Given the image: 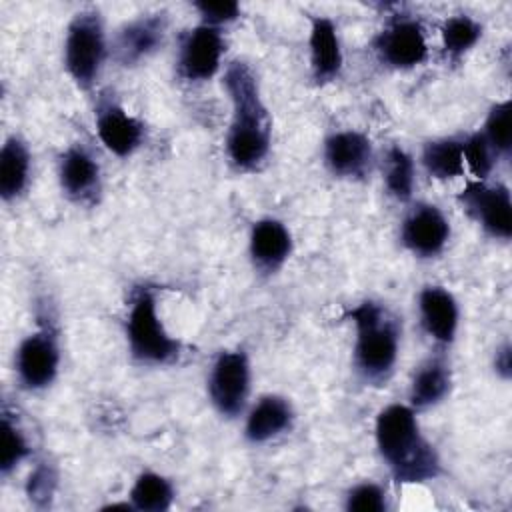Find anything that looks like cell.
<instances>
[{
    "label": "cell",
    "mask_w": 512,
    "mask_h": 512,
    "mask_svg": "<svg viewBox=\"0 0 512 512\" xmlns=\"http://www.w3.org/2000/svg\"><path fill=\"white\" fill-rule=\"evenodd\" d=\"M224 88L230 98L232 118L226 136V154L236 170H256L270 150L272 122L260 94L258 76L240 58L224 70Z\"/></svg>",
    "instance_id": "obj_1"
},
{
    "label": "cell",
    "mask_w": 512,
    "mask_h": 512,
    "mask_svg": "<svg viewBox=\"0 0 512 512\" xmlns=\"http://www.w3.org/2000/svg\"><path fill=\"white\" fill-rule=\"evenodd\" d=\"M376 446L390 474L400 484H420L440 474V458L422 436L414 408L390 404L376 418Z\"/></svg>",
    "instance_id": "obj_2"
},
{
    "label": "cell",
    "mask_w": 512,
    "mask_h": 512,
    "mask_svg": "<svg viewBox=\"0 0 512 512\" xmlns=\"http://www.w3.org/2000/svg\"><path fill=\"white\" fill-rule=\"evenodd\" d=\"M354 322V368L368 384H382L394 372L400 346V322L380 302L364 300L346 312Z\"/></svg>",
    "instance_id": "obj_3"
},
{
    "label": "cell",
    "mask_w": 512,
    "mask_h": 512,
    "mask_svg": "<svg viewBox=\"0 0 512 512\" xmlns=\"http://www.w3.org/2000/svg\"><path fill=\"white\" fill-rule=\"evenodd\" d=\"M126 338L130 356L142 364H170L182 352L180 340L172 338L156 312L152 286H138L130 296L126 316Z\"/></svg>",
    "instance_id": "obj_4"
},
{
    "label": "cell",
    "mask_w": 512,
    "mask_h": 512,
    "mask_svg": "<svg viewBox=\"0 0 512 512\" xmlns=\"http://www.w3.org/2000/svg\"><path fill=\"white\" fill-rule=\"evenodd\" d=\"M106 58V32L96 8L74 14L64 40V68L78 88L90 90Z\"/></svg>",
    "instance_id": "obj_5"
},
{
    "label": "cell",
    "mask_w": 512,
    "mask_h": 512,
    "mask_svg": "<svg viewBox=\"0 0 512 512\" xmlns=\"http://www.w3.org/2000/svg\"><path fill=\"white\" fill-rule=\"evenodd\" d=\"M250 392V364L242 350H222L208 374V396L218 414L238 416Z\"/></svg>",
    "instance_id": "obj_6"
},
{
    "label": "cell",
    "mask_w": 512,
    "mask_h": 512,
    "mask_svg": "<svg viewBox=\"0 0 512 512\" xmlns=\"http://www.w3.org/2000/svg\"><path fill=\"white\" fill-rule=\"evenodd\" d=\"M456 198L486 234L500 240L512 236V202L504 184L490 186L484 180H474Z\"/></svg>",
    "instance_id": "obj_7"
},
{
    "label": "cell",
    "mask_w": 512,
    "mask_h": 512,
    "mask_svg": "<svg viewBox=\"0 0 512 512\" xmlns=\"http://www.w3.org/2000/svg\"><path fill=\"white\" fill-rule=\"evenodd\" d=\"M60 348L56 332L42 326L26 336L16 350L18 382L26 390H42L50 386L58 374Z\"/></svg>",
    "instance_id": "obj_8"
},
{
    "label": "cell",
    "mask_w": 512,
    "mask_h": 512,
    "mask_svg": "<svg viewBox=\"0 0 512 512\" xmlns=\"http://www.w3.org/2000/svg\"><path fill=\"white\" fill-rule=\"evenodd\" d=\"M372 46L380 62L396 70L414 68L422 64L428 54V46H426V38L420 22L408 16L392 18L376 34Z\"/></svg>",
    "instance_id": "obj_9"
},
{
    "label": "cell",
    "mask_w": 512,
    "mask_h": 512,
    "mask_svg": "<svg viewBox=\"0 0 512 512\" xmlns=\"http://www.w3.org/2000/svg\"><path fill=\"white\" fill-rule=\"evenodd\" d=\"M224 38L220 28L198 24L180 36L176 68L188 82H202L212 78L222 62Z\"/></svg>",
    "instance_id": "obj_10"
},
{
    "label": "cell",
    "mask_w": 512,
    "mask_h": 512,
    "mask_svg": "<svg viewBox=\"0 0 512 512\" xmlns=\"http://www.w3.org/2000/svg\"><path fill=\"white\" fill-rule=\"evenodd\" d=\"M168 20L162 12L126 22L114 36L112 54L122 66H134L152 56L164 42Z\"/></svg>",
    "instance_id": "obj_11"
},
{
    "label": "cell",
    "mask_w": 512,
    "mask_h": 512,
    "mask_svg": "<svg viewBox=\"0 0 512 512\" xmlns=\"http://www.w3.org/2000/svg\"><path fill=\"white\" fill-rule=\"evenodd\" d=\"M450 238V224L434 204H416L402 220L400 240L420 258L438 256Z\"/></svg>",
    "instance_id": "obj_12"
},
{
    "label": "cell",
    "mask_w": 512,
    "mask_h": 512,
    "mask_svg": "<svg viewBox=\"0 0 512 512\" xmlns=\"http://www.w3.org/2000/svg\"><path fill=\"white\" fill-rule=\"evenodd\" d=\"M372 160V142L362 132L340 130L324 140V162L338 178H366L372 168Z\"/></svg>",
    "instance_id": "obj_13"
},
{
    "label": "cell",
    "mask_w": 512,
    "mask_h": 512,
    "mask_svg": "<svg viewBox=\"0 0 512 512\" xmlns=\"http://www.w3.org/2000/svg\"><path fill=\"white\" fill-rule=\"evenodd\" d=\"M96 132L102 144L120 158L130 156L144 138L142 122L130 116L112 96L100 98L96 106Z\"/></svg>",
    "instance_id": "obj_14"
},
{
    "label": "cell",
    "mask_w": 512,
    "mask_h": 512,
    "mask_svg": "<svg viewBox=\"0 0 512 512\" xmlns=\"http://www.w3.org/2000/svg\"><path fill=\"white\" fill-rule=\"evenodd\" d=\"M58 182L70 200L92 204L100 192V166L88 150L70 146L58 160Z\"/></svg>",
    "instance_id": "obj_15"
},
{
    "label": "cell",
    "mask_w": 512,
    "mask_h": 512,
    "mask_svg": "<svg viewBox=\"0 0 512 512\" xmlns=\"http://www.w3.org/2000/svg\"><path fill=\"white\" fill-rule=\"evenodd\" d=\"M310 68L318 84L332 82L342 70V48L336 24L328 16L310 18Z\"/></svg>",
    "instance_id": "obj_16"
},
{
    "label": "cell",
    "mask_w": 512,
    "mask_h": 512,
    "mask_svg": "<svg viewBox=\"0 0 512 512\" xmlns=\"http://www.w3.org/2000/svg\"><path fill=\"white\" fill-rule=\"evenodd\" d=\"M420 320L426 334L438 344H452L458 330L456 298L442 286H426L418 296Z\"/></svg>",
    "instance_id": "obj_17"
},
{
    "label": "cell",
    "mask_w": 512,
    "mask_h": 512,
    "mask_svg": "<svg viewBox=\"0 0 512 512\" xmlns=\"http://www.w3.org/2000/svg\"><path fill=\"white\" fill-rule=\"evenodd\" d=\"M292 250L288 228L276 218H262L250 230V258L256 270L264 274L276 272Z\"/></svg>",
    "instance_id": "obj_18"
},
{
    "label": "cell",
    "mask_w": 512,
    "mask_h": 512,
    "mask_svg": "<svg viewBox=\"0 0 512 512\" xmlns=\"http://www.w3.org/2000/svg\"><path fill=\"white\" fill-rule=\"evenodd\" d=\"M292 420L294 410L290 402L278 394H266L248 412L244 436L252 444H262L286 432Z\"/></svg>",
    "instance_id": "obj_19"
},
{
    "label": "cell",
    "mask_w": 512,
    "mask_h": 512,
    "mask_svg": "<svg viewBox=\"0 0 512 512\" xmlns=\"http://www.w3.org/2000/svg\"><path fill=\"white\" fill-rule=\"evenodd\" d=\"M452 386V374L442 356H432L422 362L410 382L412 408H430L440 404Z\"/></svg>",
    "instance_id": "obj_20"
},
{
    "label": "cell",
    "mask_w": 512,
    "mask_h": 512,
    "mask_svg": "<svg viewBox=\"0 0 512 512\" xmlns=\"http://www.w3.org/2000/svg\"><path fill=\"white\" fill-rule=\"evenodd\" d=\"M30 150L20 136L6 138L0 150V196L4 202L16 200L28 186Z\"/></svg>",
    "instance_id": "obj_21"
},
{
    "label": "cell",
    "mask_w": 512,
    "mask_h": 512,
    "mask_svg": "<svg viewBox=\"0 0 512 512\" xmlns=\"http://www.w3.org/2000/svg\"><path fill=\"white\" fill-rule=\"evenodd\" d=\"M422 164L436 180H450L464 172L462 142L456 138L430 140L422 148Z\"/></svg>",
    "instance_id": "obj_22"
},
{
    "label": "cell",
    "mask_w": 512,
    "mask_h": 512,
    "mask_svg": "<svg viewBox=\"0 0 512 512\" xmlns=\"http://www.w3.org/2000/svg\"><path fill=\"white\" fill-rule=\"evenodd\" d=\"M172 500V484L156 472H142L130 490V504L134 506V510L164 512L170 508Z\"/></svg>",
    "instance_id": "obj_23"
},
{
    "label": "cell",
    "mask_w": 512,
    "mask_h": 512,
    "mask_svg": "<svg viewBox=\"0 0 512 512\" xmlns=\"http://www.w3.org/2000/svg\"><path fill=\"white\" fill-rule=\"evenodd\" d=\"M384 182L392 198L406 202L414 190V162L402 146H390L384 160Z\"/></svg>",
    "instance_id": "obj_24"
},
{
    "label": "cell",
    "mask_w": 512,
    "mask_h": 512,
    "mask_svg": "<svg viewBox=\"0 0 512 512\" xmlns=\"http://www.w3.org/2000/svg\"><path fill=\"white\" fill-rule=\"evenodd\" d=\"M440 34H442L444 52L456 60L480 40L482 24L468 14H456L444 20Z\"/></svg>",
    "instance_id": "obj_25"
},
{
    "label": "cell",
    "mask_w": 512,
    "mask_h": 512,
    "mask_svg": "<svg viewBox=\"0 0 512 512\" xmlns=\"http://www.w3.org/2000/svg\"><path fill=\"white\" fill-rule=\"evenodd\" d=\"M510 100L496 102L484 122V138L488 140L490 148L496 156H508L512 148V134H510Z\"/></svg>",
    "instance_id": "obj_26"
},
{
    "label": "cell",
    "mask_w": 512,
    "mask_h": 512,
    "mask_svg": "<svg viewBox=\"0 0 512 512\" xmlns=\"http://www.w3.org/2000/svg\"><path fill=\"white\" fill-rule=\"evenodd\" d=\"M2 454H0V472L6 476L10 474L28 454L30 446L24 432L16 426V420L4 410L2 412Z\"/></svg>",
    "instance_id": "obj_27"
},
{
    "label": "cell",
    "mask_w": 512,
    "mask_h": 512,
    "mask_svg": "<svg viewBox=\"0 0 512 512\" xmlns=\"http://www.w3.org/2000/svg\"><path fill=\"white\" fill-rule=\"evenodd\" d=\"M462 152H464V162L468 164V168L476 176V180H486L494 168L496 154L490 148L484 134L482 132L470 134L462 142Z\"/></svg>",
    "instance_id": "obj_28"
},
{
    "label": "cell",
    "mask_w": 512,
    "mask_h": 512,
    "mask_svg": "<svg viewBox=\"0 0 512 512\" xmlns=\"http://www.w3.org/2000/svg\"><path fill=\"white\" fill-rule=\"evenodd\" d=\"M346 510H352V512H382V510H386V494L374 482L356 484L346 496Z\"/></svg>",
    "instance_id": "obj_29"
},
{
    "label": "cell",
    "mask_w": 512,
    "mask_h": 512,
    "mask_svg": "<svg viewBox=\"0 0 512 512\" xmlns=\"http://www.w3.org/2000/svg\"><path fill=\"white\" fill-rule=\"evenodd\" d=\"M194 8L200 14L202 24L220 28L222 24H230L240 16V4L232 0L224 2H194Z\"/></svg>",
    "instance_id": "obj_30"
},
{
    "label": "cell",
    "mask_w": 512,
    "mask_h": 512,
    "mask_svg": "<svg viewBox=\"0 0 512 512\" xmlns=\"http://www.w3.org/2000/svg\"><path fill=\"white\" fill-rule=\"evenodd\" d=\"M54 484H56V476L50 470V466H38L28 478V486H26L28 498L36 504H40L42 500L48 502L54 492Z\"/></svg>",
    "instance_id": "obj_31"
},
{
    "label": "cell",
    "mask_w": 512,
    "mask_h": 512,
    "mask_svg": "<svg viewBox=\"0 0 512 512\" xmlns=\"http://www.w3.org/2000/svg\"><path fill=\"white\" fill-rule=\"evenodd\" d=\"M494 370L506 380L510 378V372H512V356H510V344L504 342L498 350H496V356H494Z\"/></svg>",
    "instance_id": "obj_32"
}]
</instances>
